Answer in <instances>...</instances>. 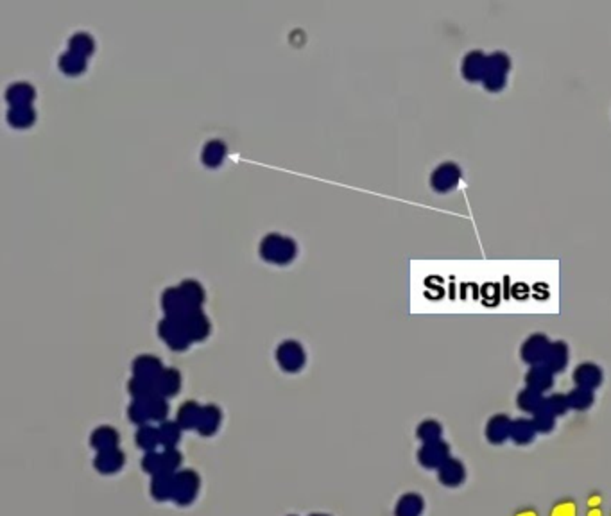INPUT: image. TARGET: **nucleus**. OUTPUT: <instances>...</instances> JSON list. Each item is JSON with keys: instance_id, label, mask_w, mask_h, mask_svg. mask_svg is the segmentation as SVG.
I'll return each mask as SVG.
<instances>
[{"instance_id": "nucleus-1", "label": "nucleus", "mask_w": 611, "mask_h": 516, "mask_svg": "<svg viewBox=\"0 0 611 516\" xmlns=\"http://www.w3.org/2000/svg\"><path fill=\"white\" fill-rule=\"evenodd\" d=\"M448 457V445L445 441H441V439L432 443H425L420 452H418V459H420V462L425 468H439Z\"/></svg>"}, {"instance_id": "nucleus-2", "label": "nucleus", "mask_w": 611, "mask_h": 516, "mask_svg": "<svg viewBox=\"0 0 611 516\" xmlns=\"http://www.w3.org/2000/svg\"><path fill=\"white\" fill-rule=\"evenodd\" d=\"M437 477H439L441 484H445V486L448 487H458L465 483L466 468L459 459L450 455V457L437 468Z\"/></svg>"}, {"instance_id": "nucleus-3", "label": "nucleus", "mask_w": 611, "mask_h": 516, "mask_svg": "<svg viewBox=\"0 0 611 516\" xmlns=\"http://www.w3.org/2000/svg\"><path fill=\"white\" fill-rule=\"evenodd\" d=\"M486 437L488 441L493 443V445L504 443L508 437H511V421L506 416H502V414L491 418L486 427Z\"/></svg>"}, {"instance_id": "nucleus-4", "label": "nucleus", "mask_w": 611, "mask_h": 516, "mask_svg": "<svg viewBox=\"0 0 611 516\" xmlns=\"http://www.w3.org/2000/svg\"><path fill=\"white\" fill-rule=\"evenodd\" d=\"M536 432L538 430L532 421L518 420L511 423V439L515 443H518V445H527V443H531L532 439H534V436H536Z\"/></svg>"}, {"instance_id": "nucleus-5", "label": "nucleus", "mask_w": 611, "mask_h": 516, "mask_svg": "<svg viewBox=\"0 0 611 516\" xmlns=\"http://www.w3.org/2000/svg\"><path fill=\"white\" fill-rule=\"evenodd\" d=\"M421 511H423V500H421V496L411 493L400 500L396 516H420Z\"/></svg>"}, {"instance_id": "nucleus-6", "label": "nucleus", "mask_w": 611, "mask_h": 516, "mask_svg": "<svg viewBox=\"0 0 611 516\" xmlns=\"http://www.w3.org/2000/svg\"><path fill=\"white\" fill-rule=\"evenodd\" d=\"M418 436H420V439H423L425 443L437 441L441 437L439 423H436V421H425L423 425H420V429H418Z\"/></svg>"}, {"instance_id": "nucleus-7", "label": "nucleus", "mask_w": 611, "mask_h": 516, "mask_svg": "<svg viewBox=\"0 0 611 516\" xmlns=\"http://www.w3.org/2000/svg\"><path fill=\"white\" fill-rule=\"evenodd\" d=\"M532 423H534L538 432H549V430H552L554 427V416L549 411H540L536 412V416H534V421H532Z\"/></svg>"}, {"instance_id": "nucleus-8", "label": "nucleus", "mask_w": 611, "mask_h": 516, "mask_svg": "<svg viewBox=\"0 0 611 516\" xmlns=\"http://www.w3.org/2000/svg\"><path fill=\"white\" fill-rule=\"evenodd\" d=\"M520 405L524 409H527V411H536V409L540 407V396L532 391L524 393L522 398H520Z\"/></svg>"}, {"instance_id": "nucleus-9", "label": "nucleus", "mask_w": 611, "mask_h": 516, "mask_svg": "<svg viewBox=\"0 0 611 516\" xmlns=\"http://www.w3.org/2000/svg\"><path fill=\"white\" fill-rule=\"evenodd\" d=\"M590 395L588 393H575V395H572V398H570V402H572V405L578 409L587 407V405H590Z\"/></svg>"}, {"instance_id": "nucleus-10", "label": "nucleus", "mask_w": 611, "mask_h": 516, "mask_svg": "<svg viewBox=\"0 0 611 516\" xmlns=\"http://www.w3.org/2000/svg\"><path fill=\"white\" fill-rule=\"evenodd\" d=\"M565 409H566V402H563L561 398L550 400V405H549L550 414H561V412H565Z\"/></svg>"}, {"instance_id": "nucleus-11", "label": "nucleus", "mask_w": 611, "mask_h": 516, "mask_svg": "<svg viewBox=\"0 0 611 516\" xmlns=\"http://www.w3.org/2000/svg\"><path fill=\"white\" fill-rule=\"evenodd\" d=\"M579 373H581V371H579ZM581 382L595 384V382H597V373H594V370H591V367H587V370H582Z\"/></svg>"}]
</instances>
